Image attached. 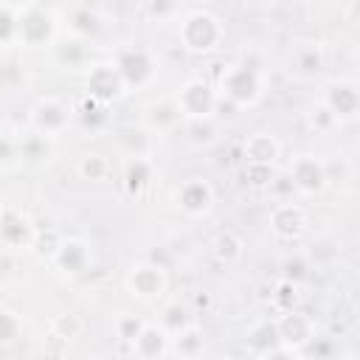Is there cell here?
Returning <instances> with one entry per match:
<instances>
[{"label":"cell","mask_w":360,"mask_h":360,"mask_svg":"<svg viewBox=\"0 0 360 360\" xmlns=\"http://www.w3.org/2000/svg\"><path fill=\"white\" fill-rule=\"evenodd\" d=\"M20 32H23V37L29 40V43H40V40H46L48 37V32H51V20H48V15H32V18H26L23 23H20Z\"/></svg>","instance_id":"6"},{"label":"cell","mask_w":360,"mask_h":360,"mask_svg":"<svg viewBox=\"0 0 360 360\" xmlns=\"http://www.w3.org/2000/svg\"><path fill=\"white\" fill-rule=\"evenodd\" d=\"M293 177H296V184H298L301 189H318L321 180H324V174H321V169L315 166V160H298Z\"/></svg>","instance_id":"7"},{"label":"cell","mask_w":360,"mask_h":360,"mask_svg":"<svg viewBox=\"0 0 360 360\" xmlns=\"http://www.w3.org/2000/svg\"><path fill=\"white\" fill-rule=\"evenodd\" d=\"M135 343H138L141 354L152 357L155 352H160V346H163V338H160V332H158V329H144V332L135 338Z\"/></svg>","instance_id":"12"},{"label":"cell","mask_w":360,"mask_h":360,"mask_svg":"<svg viewBox=\"0 0 360 360\" xmlns=\"http://www.w3.org/2000/svg\"><path fill=\"white\" fill-rule=\"evenodd\" d=\"M132 287H135L141 296H152V293H158V287H160V273H158L155 268H141V270H135V276H132Z\"/></svg>","instance_id":"9"},{"label":"cell","mask_w":360,"mask_h":360,"mask_svg":"<svg viewBox=\"0 0 360 360\" xmlns=\"http://www.w3.org/2000/svg\"><path fill=\"white\" fill-rule=\"evenodd\" d=\"M15 29H18V20L12 18V9L4 6V9H0V40H6Z\"/></svg>","instance_id":"14"},{"label":"cell","mask_w":360,"mask_h":360,"mask_svg":"<svg viewBox=\"0 0 360 360\" xmlns=\"http://www.w3.org/2000/svg\"><path fill=\"white\" fill-rule=\"evenodd\" d=\"M220 40V26L212 15H192L184 26V43L192 48V51H209L214 48V43Z\"/></svg>","instance_id":"1"},{"label":"cell","mask_w":360,"mask_h":360,"mask_svg":"<svg viewBox=\"0 0 360 360\" xmlns=\"http://www.w3.org/2000/svg\"><path fill=\"white\" fill-rule=\"evenodd\" d=\"M37 121H40V127H46V130H54V127H60V124L65 121V110H62L60 104H54V102L40 104V110H37Z\"/></svg>","instance_id":"11"},{"label":"cell","mask_w":360,"mask_h":360,"mask_svg":"<svg viewBox=\"0 0 360 360\" xmlns=\"http://www.w3.org/2000/svg\"><path fill=\"white\" fill-rule=\"evenodd\" d=\"M209 200H212V192H209L206 184H189L184 189V206L189 212H203L209 206Z\"/></svg>","instance_id":"8"},{"label":"cell","mask_w":360,"mask_h":360,"mask_svg":"<svg viewBox=\"0 0 360 360\" xmlns=\"http://www.w3.org/2000/svg\"><path fill=\"white\" fill-rule=\"evenodd\" d=\"M226 90H228V96H234V99H240V102L254 99V96H256V76H254V71H251V68H237V71H231L228 79H226Z\"/></svg>","instance_id":"3"},{"label":"cell","mask_w":360,"mask_h":360,"mask_svg":"<svg viewBox=\"0 0 360 360\" xmlns=\"http://www.w3.org/2000/svg\"><path fill=\"white\" fill-rule=\"evenodd\" d=\"M0 234H4L6 240H12V242H18V240L26 237V223H20L18 214H6L4 220H0Z\"/></svg>","instance_id":"13"},{"label":"cell","mask_w":360,"mask_h":360,"mask_svg":"<svg viewBox=\"0 0 360 360\" xmlns=\"http://www.w3.org/2000/svg\"><path fill=\"white\" fill-rule=\"evenodd\" d=\"M82 172H85L88 177H99V174H102V160H99V158L85 160V163H82Z\"/></svg>","instance_id":"18"},{"label":"cell","mask_w":360,"mask_h":360,"mask_svg":"<svg viewBox=\"0 0 360 360\" xmlns=\"http://www.w3.org/2000/svg\"><path fill=\"white\" fill-rule=\"evenodd\" d=\"M214 99L209 93V88L203 82H192L186 90H184V110L192 113V116H206L212 110Z\"/></svg>","instance_id":"5"},{"label":"cell","mask_w":360,"mask_h":360,"mask_svg":"<svg viewBox=\"0 0 360 360\" xmlns=\"http://www.w3.org/2000/svg\"><path fill=\"white\" fill-rule=\"evenodd\" d=\"M15 332H18L15 318H12V315H6V312H0V340L9 343V340L15 338Z\"/></svg>","instance_id":"15"},{"label":"cell","mask_w":360,"mask_h":360,"mask_svg":"<svg viewBox=\"0 0 360 360\" xmlns=\"http://www.w3.org/2000/svg\"><path fill=\"white\" fill-rule=\"evenodd\" d=\"M118 71L113 68H96L93 76H90V96L93 99H113L118 93Z\"/></svg>","instance_id":"4"},{"label":"cell","mask_w":360,"mask_h":360,"mask_svg":"<svg viewBox=\"0 0 360 360\" xmlns=\"http://www.w3.org/2000/svg\"><path fill=\"white\" fill-rule=\"evenodd\" d=\"M332 107H335L340 116H352L354 107H357V93H354L349 85L335 88V93H332Z\"/></svg>","instance_id":"10"},{"label":"cell","mask_w":360,"mask_h":360,"mask_svg":"<svg viewBox=\"0 0 360 360\" xmlns=\"http://www.w3.org/2000/svg\"><path fill=\"white\" fill-rule=\"evenodd\" d=\"M116 71H118V76L127 79L130 85H141V82L152 74V65H149V60H146L144 51H127V54L121 57V62H118Z\"/></svg>","instance_id":"2"},{"label":"cell","mask_w":360,"mask_h":360,"mask_svg":"<svg viewBox=\"0 0 360 360\" xmlns=\"http://www.w3.org/2000/svg\"><path fill=\"white\" fill-rule=\"evenodd\" d=\"M76 23H79V26H76L79 32H96V23H99V20H96V15H93L90 9H79V12H76Z\"/></svg>","instance_id":"16"},{"label":"cell","mask_w":360,"mask_h":360,"mask_svg":"<svg viewBox=\"0 0 360 360\" xmlns=\"http://www.w3.org/2000/svg\"><path fill=\"white\" fill-rule=\"evenodd\" d=\"M144 174H146V166L141 160H135L130 166V189H141L144 186Z\"/></svg>","instance_id":"17"},{"label":"cell","mask_w":360,"mask_h":360,"mask_svg":"<svg viewBox=\"0 0 360 360\" xmlns=\"http://www.w3.org/2000/svg\"><path fill=\"white\" fill-rule=\"evenodd\" d=\"M273 360H290V357H284V354H276V357H273Z\"/></svg>","instance_id":"19"}]
</instances>
